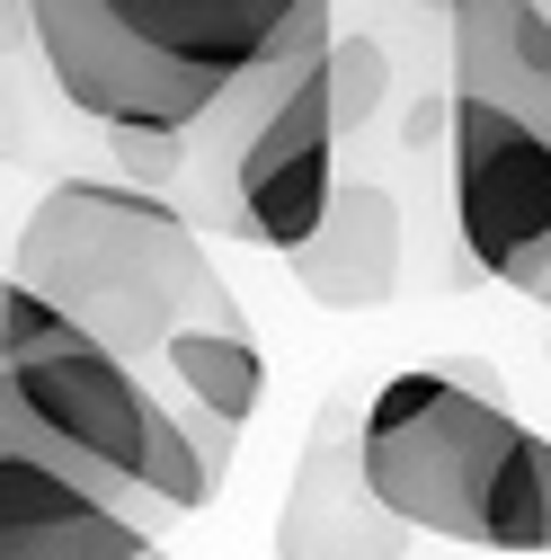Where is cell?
<instances>
[{"mask_svg": "<svg viewBox=\"0 0 551 560\" xmlns=\"http://www.w3.org/2000/svg\"><path fill=\"white\" fill-rule=\"evenodd\" d=\"M445 143H454V223L471 267H490L499 285L551 294V143L480 98L445 107Z\"/></svg>", "mask_w": 551, "mask_h": 560, "instance_id": "obj_5", "label": "cell"}, {"mask_svg": "<svg viewBox=\"0 0 551 560\" xmlns=\"http://www.w3.org/2000/svg\"><path fill=\"white\" fill-rule=\"evenodd\" d=\"M125 560H169V542H161V534H152V542H133V551H125Z\"/></svg>", "mask_w": 551, "mask_h": 560, "instance_id": "obj_15", "label": "cell"}, {"mask_svg": "<svg viewBox=\"0 0 551 560\" xmlns=\"http://www.w3.org/2000/svg\"><path fill=\"white\" fill-rule=\"evenodd\" d=\"M338 98H329V54H312L303 72L285 81L241 152L223 161V232L249 241V249H303L329 214V187H338Z\"/></svg>", "mask_w": 551, "mask_h": 560, "instance_id": "obj_6", "label": "cell"}, {"mask_svg": "<svg viewBox=\"0 0 551 560\" xmlns=\"http://www.w3.org/2000/svg\"><path fill=\"white\" fill-rule=\"evenodd\" d=\"M542 303H551V294H542Z\"/></svg>", "mask_w": 551, "mask_h": 560, "instance_id": "obj_17", "label": "cell"}, {"mask_svg": "<svg viewBox=\"0 0 551 560\" xmlns=\"http://www.w3.org/2000/svg\"><path fill=\"white\" fill-rule=\"evenodd\" d=\"M329 98H338V125H365L383 107V45L329 36Z\"/></svg>", "mask_w": 551, "mask_h": 560, "instance_id": "obj_12", "label": "cell"}, {"mask_svg": "<svg viewBox=\"0 0 551 560\" xmlns=\"http://www.w3.org/2000/svg\"><path fill=\"white\" fill-rule=\"evenodd\" d=\"M36 45V0H0V54Z\"/></svg>", "mask_w": 551, "mask_h": 560, "instance_id": "obj_14", "label": "cell"}, {"mask_svg": "<svg viewBox=\"0 0 551 560\" xmlns=\"http://www.w3.org/2000/svg\"><path fill=\"white\" fill-rule=\"evenodd\" d=\"M133 542H152L143 516L0 418V560H125Z\"/></svg>", "mask_w": 551, "mask_h": 560, "instance_id": "obj_8", "label": "cell"}, {"mask_svg": "<svg viewBox=\"0 0 551 560\" xmlns=\"http://www.w3.org/2000/svg\"><path fill=\"white\" fill-rule=\"evenodd\" d=\"M294 285L329 312H383L400 294V205L374 178H338L329 187V214L303 249H285Z\"/></svg>", "mask_w": 551, "mask_h": 560, "instance_id": "obj_10", "label": "cell"}, {"mask_svg": "<svg viewBox=\"0 0 551 560\" xmlns=\"http://www.w3.org/2000/svg\"><path fill=\"white\" fill-rule=\"evenodd\" d=\"M356 428H365L356 392H329L312 409L303 463L285 480V516H276V560H400L409 551V525L374 499V480H365Z\"/></svg>", "mask_w": 551, "mask_h": 560, "instance_id": "obj_7", "label": "cell"}, {"mask_svg": "<svg viewBox=\"0 0 551 560\" xmlns=\"http://www.w3.org/2000/svg\"><path fill=\"white\" fill-rule=\"evenodd\" d=\"M454 98H480L551 143V10L542 0H445Z\"/></svg>", "mask_w": 551, "mask_h": 560, "instance_id": "obj_9", "label": "cell"}, {"mask_svg": "<svg viewBox=\"0 0 551 560\" xmlns=\"http://www.w3.org/2000/svg\"><path fill=\"white\" fill-rule=\"evenodd\" d=\"M329 0H36L62 98L98 125H196L258 62H312Z\"/></svg>", "mask_w": 551, "mask_h": 560, "instance_id": "obj_2", "label": "cell"}, {"mask_svg": "<svg viewBox=\"0 0 551 560\" xmlns=\"http://www.w3.org/2000/svg\"><path fill=\"white\" fill-rule=\"evenodd\" d=\"M374 499L436 542L551 551V436L507 400L462 383V365H409L365 400L356 428Z\"/></svg>", "mask_w": 551, "mask_h": 560, "instance_id": "obj_3", "label": "cell"}, {"mask_svg": "<svg viewBox=\"0 0 551 560\" xmlns=\"http://www.w3.org/2000/svg\"><path fill=\"white\" fill-rule=\"evenodd\" d=\"M107 152L125 161L133 187H169L187 170V133L178 125H107Z\"/></svg>", "mask_w": 551, "mask_h": 560, "instance_id": "obj_13", "label": "cell"}, {"mask_svg": "<svg viewBox=\"0 0 551 560\" xmlns=\"http://www.w3.org/2000/svg\"><path fill=\"white\" fill-rule=\"evenodd\" d=\"M0 294H10V276H0Z\"/></svg>", "mask_w": 551, "mask_h": 560, "instance_id": "obj_16", "label": "cell"}, {"mask_svg": "<svg viewBox=\"0 0 551 560\" xmlns=\"http://www.w3.org/2000/svg\"><path fill=\"white\" fill-rule=\"evenodd\" d=\"M0 418L54 463H72L81 480H98L152 534L169 516L214 508V489L232 480V436H241L223 418L152 392L143 365L107 357L90 329H72L19 276L0 294Z\"/></svg>", "mask_w": 551, "mask_h": 560, "instance_id": "obj_1", "label": "cell"}, {"mask_svg": "<svg viewBox=\"0 0 551 560\" xmlns=\"http://www.w3.org/2000/svg\"><path fill=\"white\" fill-rule=\"evenodd\" d=\"M161 374H169V400L223 418V428H249L258 400H267V357L249 320H196V329H169L161 347Z\"/></svg>", "mask_w": 551, "mask_h": 560, "instance_id": "obj_11", "label": "cell"}, {"mask_svg": "<svg viewBox=\"0 0 551 560\" xmlns=\"http://www.w3.org/2000/svg\"><path fill=\"white\" fill-rule=\"evenodd\" d=\"M10 276L125 365H161L169 329L241 320V303L214 276V258H204L196 223L161 187H133V178H62V187H45L27 232H19Z\"/></svg>", "mask_w": 551, "mask_h": 560, "instance_id": "obj_4", "label": "cell"}]
</instances>
